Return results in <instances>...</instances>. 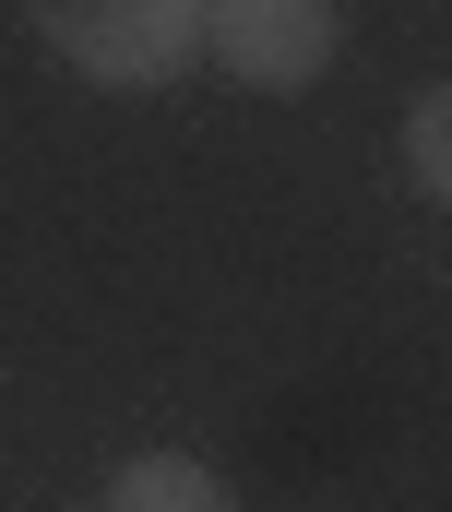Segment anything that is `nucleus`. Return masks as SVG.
<instances>
[{
  "instance_id": "f03ea898",
  "label": "nucleus",
  "mask_w": 452,
  "mask_h": 512,
  "mask_svg": "<svg viewBox=\"0 0 452 512\" xmlns=\"http://www.w3.org/2000/svg\"><path fill=\"white\" fill-rule=\"evenodd\" d=\"M203 48L250 96H310L345 48V0H203Z\"/></svg>"
},
{
  "instance_id": "f257e3e1",
  "label": "nucleus",
  "mask_w": 452,
  "mask_h": 512,
  "mask_svg": "<svg viewBox=\"0 0 452 512\" xmlns=\"http://www.w3.org/2000/svg\"><path fill=\"white\" fill-rule=\"evenodd\" d=\"M24 24L84 84H119V96H143V84L203 60V0H24Z\"/></svg>"
},
{
  "instance_id": "7ed1b4c3",
  "label": "nucleus",
  "mask_w": 452,
  "mask_h": 512,
  "mask_svg": "<svg viewBox=\"0 0 452 512\" xmlns=\"http://www.w3.org/2000/svg\"><path fill=\"white\" fill-rule=\"evenodd\" d=\"M108 512H238L203 453H131L108 477Z\"/></svg>"
},
{
  "instance_id": "20e7f679",
  "label": "nucleus",
  "mask_w": 452,
  "mask_h": 512,
  "mask_svg": "<svg viewBox=\"0 0 452 512\" xmlns=\"http://www.w3.org/2000/svg\"><path fill=\"white\" fill-rule=\"evenodd\" d=\"M405 179L452 215V84H429V96L405 108Z\"/></svg>"
}]
</instances>
